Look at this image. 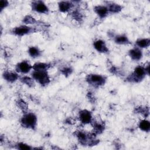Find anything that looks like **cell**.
Instances as JSON below:
<instances>
[{"label": "cell", "mask_w": 150, "mask_h": 150, "mask_svg": "<svg viewBox=\"0 0 150 150\" xmlns=\"http://www.w3.org/2000/svg\"><path fill=\"white\" fill-rule=\"evenodd\" d=\"M24 22L26 24H33L35 22V20L33 18L28 16V17H26L25 20H24Z\"/></svg>", "instance_id": "22"}, {"label": "cell", "mask_w": 150, "mask_h": 150, "mask_svg": "<svg viewBox=\"0 0 150 150\" xmlns=\"http://www.w3.org/2000/svg\"><path fill=\"white\" fill-rule=\"evenodd\" d=\"M129 54L131 58L134 60H139L142 57V52L138 48H134L129 52Z\"/></svg>", "instance_id": "10"}, {"label": "cell", "mask_w": 150, "mask_h": 150, "mask_svg": "<svg viewBox=\"0 0 150 150\" xmlns=\"http://www.w3.org/2000/svg\"><path fill=\"white\" fill-rule=\"evenodd\" d=\"M8 5V2L5 1H1L0 3V7H1V9L3 10L7 5Z\"/></svg>", "instance_id": "25"}, {"label": "cell", "mask_w": 150, "mask_h": 150, "mask_svg": "<svg viewBox=\"0 0 150 150\" xmlns=\"http://www.w3.org/2000/svg\"><path fill=\"white\" fill-rule=\"evenodd\" d=\"M62 72L65 75H69L71 73V70L69 68H64L62 70Z\"/></svg>", "instance_id": "26"}, {"label": "cell", "mask_w": 150, "mask_h": 150, "mask_svg": "<svg viewBox=\"0 0 150 150\" xmlns=\"http://www.w3.org/2000/svg\"><path fill=\"white\" fill-rule=\"evenodd\" d=\"M29 53L32 57L35 58V57H38L39 56L40 51L36 48L31 47L29 49Z\"/></svg>", "instance_id": "19"}, {"label": "cell", "mask_w": 150, "mask_h": 150, "mask_svg": "<svg viewBox=\"0 0 150 150\" xmlns=\"http://www.w3.org/2000/svg\"><path fill=\"white\" fill-rule=\"evenodd\" d=\"M95 130L98 132H100L103 130V126L100 124H96L94 126Z\"/></svg>", "instance_id": "24"}, {"label": "cell", "mask_w": 150, "mask_h": 150, "mask_svg": "<svg viewBox=\"0 0 150 150\" xmlns=\"http://www.w3.org/2000/svg\"><path fill=\"white\" fill-rule=\"evenodd\" d=\"M80 119L81 122L84 124H88L91 122V116L90 112L86 110H83L80 113Z\"/></svg>", "instance_id": "6"}, {"label": "cell", "mask_w": 150, "mask_h": 150, "mask_svg": "<svg viewBox=\"0 0 150 150\" xmlns=\"http://www.w3.org/2000/svg\"><path fill=\"white\" fill-rule=\"evenodd\" d=\"M22 82L28 85H32L33 83V81H32V79H30V77H24L22 79Z\"/></svg>", "instance_id": "21"}, {"label": "cell", "mask_w": 150, "mask_h": 150, "mask_svg": "<svg viewBox=\"0 0 150 150\" xmlns=\"http://www.w3.org/2000/svg\"><path fill=\"white\" fill-rule=\"evenodd\" d=\"M139 127L141 130L144 131H148L150 128L149 122L147 120H143L140 122Z\"/></svg>", "instance_id": "15"}, {"label": "cell", "mask_w": 150, "mask_h": 150, "mask_svg": "<svg viewBox=\"0 0 150 150\" xmlns=\"http://www.w3.org/2000/svg\"><path fill=\"white\" fill-rule=\"evenodd\" d=\"M94 46L98 51L100 52H106L108 49L105 45V43L101 40H98L94 43Z\"/></svg>", "instance_id": "9"}, {"label": "cell", "mask_w": 150, "mask_h": 150, "mask_svg": "<svg viewBox=\"0 0 150 150\" xmlns=\"http://www.w3.org/2000/svg\"><path fill=\"white\" fill-rule=\"evenodd\" d=\"M18 147L20 149H30L31 147L28 145H26L23 143H20L18 144Z\"/></svg>", "instance_id": "23"}, {"label": "cell", "mask_w": 150, "mask_h": 150, "mask_svg": "<svg viewBox=\"0 0 150 150\" xmlns=\"http://www.w3.org/2000/svg\"><path fill=\"white\" fill-rule=\"evenodd\" d=\"M33 9L39 13H46L48 12V7L42 1L34 2L33 4Z\"/></svg>", "instance_id": "5"}, {"label": "cell", "mask_w": 150, "mask_h": 150, "mask_svg": "<svg viewBox=\"0 0 150 150\" xmlns=\"http://www.w3.org/2000/svg\"><path fill=\"white\" fill-rule=\"evenodd\" d=\"M77 137L79 139V140L84 144H86L87 143H88V140H91L90 139L89 136L85 133L83 132V131H80L78 133L77 135Z\"/></svg>", "instance_id": "12"}, {"label": "cell", "mask_w": 150, "mask_h": 150, "mask_svg": "<svg viewBox=\"0 0 150 150\" xmlns=\"http://www.w3.org/2000/svg\"><path fill=\"white\" fill-rule=\"evenodd\" d=\"M31 28H30V27L26 26H21L20 27H18V28H16L14 31H13V32L17 35L22 36L30 33L31 32Z\"/></svg>", "instance_id": "8"}, {"label": "cell", "mask_w": 150, "mask_h": 150, "mask_svg": "<svg viewBox=\"0 0 150 150\" xmlns=\"http://www.w3.org/2000/svg\"><path fill=\"white\" fill-rule=\"evenodd\" d=\"M89 83L94 86H100L104 84L105 79L100 75H90L88 79Z\"/></svg>", "instance_id": "3"}, {"label": "cell", "mask_w": 150, "mask_h": 150, "mask_svg": "<svg viewBox=\"0 0 150 150\" xmlns=\"http://www.w3.org/2000/svg\"><path fill=\"white\" fill-rule=\"evenodd\" d=\"M107 8H108V11H110L112 12H118L121 9V8L120 5H118V4H110Z\"/></svg>", "instance_id": "20"}, {"label": "cell", "mask_w": 150, "mask_h": 150, "mask_svg": "<svg viewBox=\"0 0 150 150\" xmlns=\"http://www.w3.org/2000/svg\"><path fill=\"white\" fill-rule=\"evenodd\" d=\"M116 42L117 44H126L128 42V38L124 35H120V36H118L116 38Z\"/></svg>", "instance_id": "18"}, {"label": "cell", "mask_w": 150, "mask_h": 150, "mask_svg": "<svg viewBox=\"0 0 150 150\" xmlns=\"http://www.w3.org/2000/svg\"><path fill=\"white\" fill-rule=\"evenodd\" d=\"M31 69V65L26 62H21L17 66L18 71L23 73H26L29 72Z\"/></svg>", "instance_id": "7"}, {"label": "cell", "mask_w": 150, "mask_h": 150, "mask_svg": "<svg viewBox=\"0 0 150 150\" xmlns=\"http://www.w3.org/2000/svg\"><path fill=\"white\" fill-rule=\"evenodd\" d=\"M95 11H96L98 15L102 18L105 17L107 15L108 12V8L104 6L96 7V8H95Z\"/></svg>", "instance_id": "11"}, {"label": "cell", "mask_w": 150, "mask_h": 150, "mask_svg": "<svg viewBox=\"0 0 150 150\" xmlns=\"http://www.w3.org/2000/svg\"><path fill=\"white\" fill-rule=\"evenodd\" d=\"M21 122L25 127L33 128L36 124V117L34 114H27L23 117Z\"/></svg>", "instance_id": "2"}, {"label": "cell", "mask_w": 150, "mask_h": 150, "mask_svg": "<svg viewBox=\"0 0 150 150\" xmlns=\"http://www.w3.org/2000/svg\"><path fill=\"white\" fill-rule=\"evenodd\" d=\"M33 77L41 85H47L49 83V77L46 71H35L32 74Z\"/></svg>", "instance_id": "1"}, {"label": "cell", "mask_w": 150, "mask_h": 150, "mask_svg": "<svg viewBox=\"0 0 150 150\" xmlns=\"http://www.w3.org/2000/svg\"><path fill=\"white\" fill-rule=\"evenodd\" d=\"M48 67V65L44 63H38L35 64L33 68L35 71H45L46 68Z\"/></svg>", "instance_id": "17"}, {"label": "cell", "mask_w": 150, "mask_h": 150, "mask_svg": "<svg viewBox=\"0 0 150 150\" xmlns=\"http://www.w3.org/2000/svg\"><path fill=\"white\" fill-rule=\"evenodd\" d=\"M136 43L140 48H147L149 45L150 40L149 39H141L137 40Z\"/></svg>", "instance_id": "14"}, {"label": "cell", "mask_w": 150, "mask_h": 150, "mask_svg": "<svg viewBox=\"0 0 150 150\" xmlns=\"http://www.w3.org/2000/svg\"><path fill=\"white\" fill-rule=\"evenodd\" d=\"M145 69H144L143 67L141 66L137 67L136 69H135L134 75L133 76V79L135 81L141 80L144 76H145V74L146 73L145 72Z\"/></svg>", "instance_id": "4"}, {"label": "cell", "mask_w": 150, "mask_h": 150, "mask_svg": "<svg viewBox=\"0 0 150 150\" xmlns=\"http://www.w3.org/2000/svg\"><path fill=\"white\" fill-rule=\"evenodd\" d=\"M4 79L8 81H14L18 79V75L12 72H5L4 75Z\"/></svg>", "instance_id": "13"}, {"label": "cell", "mask_w": 150, "mask_h": 150, "mask_svg": "<svg viewBox=\"0 0 150 150\" xmlns=\"http://www.w3.org/2000/svg\"><path fill=\"white\" fill-rule=\"evenodd\" d=\"M59 9L62 12H66L69 11L71 8V4L69 2H61L59 5Z\"/></svg>", "instance_id": "16"}]
</instances>
